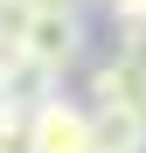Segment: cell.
<instances>
[{"label": "cell", "mask_w": 146, "mask_h": 153, "mask_svg": "<svg viewBox=\"0 0 146 153\" xmlns=\"http://www.w3.org/2000/svg\"><path fill=\"white\" fill-rule=\"evenodd\" d=\"M84 14L77 7H35L28 21V35H21V63H35L42 76H56L63 84V70H77L84 63Z\"/></svg>", "instance_id": "cell-1"}, {"label": "cell", "mask_w": 146, "mask_h": 153, "mask_svg": "<svg viewBox=\"0 0 146 153\" xmlns=\"http://www.w3.org/2000/svg\"><path fill=\"white\" fill-rule=\"evenodd\" d=\"M21 153H90V111L70 97H42L21 111Z\"/></svg>", "instance_id": "cell-2"}, {"label": "cell", "mask_w": 146, "mask_h": 153, "mask_svg": "<svg viewBox=\"0 0 146 153\" xmlns=\"http://www.w3.org/2000/svg\"><path fill=\"white\" fill-rule=\"evenodd\" d=\"M90 153H146V111L90 105Z\"/></svg>", "instance_id": "cell-3"}, {"label": "cell", "mask_w": 146, "mask_h": 153, "mask_svg": "<svg viewBox=\"0 0 146 153\" xmlns=\"http://www.w3.org/2000/svg\"><path fill=\"white\" fill-rule=\"evenodd\" d=\"M90 97L97 105H132V111H146V76L132 70V56L118 49V56H104L90 70Z\"/></svg>", "instance_id": "cell-4"}, {"label": "cell", "mask_w": 146, "mask_h": 153, "mask_svg": "<svg viewBox=\"0 0 146 153\" xmlns=\"http://www.w3.org/2000/svg\"><path fill=\"white\" fill-rule=\"evenodd\" d=\"M28 21H35V0H0V56H21Z\"/></svg>", "instance_id": "cell-5"}, {"label": "cell", "mask_w": 146, "mask_h": 153, "mask_svg": "<svg viewBox=\"0 0 146 153\" xmlns=\"http://www.w3.org/2000/svg\"><path fill=\"white\" fill-rule=\"evenodd\" d=\"M0 153H21V111L0 105Z\"/></svg>", "instance_id": "cell-6"}, {"label": "cell", "mask_w": 146, "mask_h": 153, "mask_svg": "<svg viewBox=\"0 0 146 153\" xmlns=\"http://www.w3.org/2000/svg\"><path fill=\"white\" fill-rule=\"evenodd\" d=\"M125 56H132V70H139V76H146V35H139V28H132V35H125Z\"/></svg>", "instance_id": "cell-7"}, {"label": "cell", "mask_w": 146, "mask_h": 153, "mask_svg": "<svg viewBox=\"0 0 146 153\" xmlns=\"http://www.w3.org/2000/svg\"><path fill=\"white\" fill-rule=\"evenodd\" d=\"M35 7H77V14H84V0H35Z\"/></svg>", "instance_id": "cell-8"}]
</instances>
